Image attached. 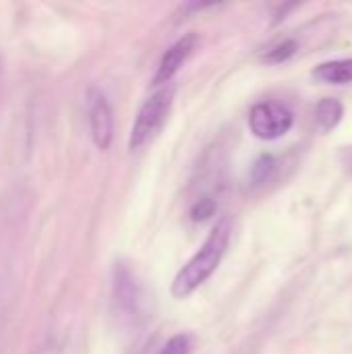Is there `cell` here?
Segmentation results:
<instances>
[{
  "label": "cell",
  "mask_w": 352,
  "mask_h": 354,
  "mask_svg": "<svg viewBox=\"0 0 352 354\" xmlns=\"http://www.w3.org/2000/svg\"><path fill=\"white\" fill-rule=\"evenodd\" d=\"M230 232H232V226H230V222L226 218L220 220L212 228L210 236L199 247V251L174 276V282H172V288H170L174 299L183 301V299L191 297L201 284H205L212 278V274L218 270V266L222 263V257H224V253L228 249Z\"/></svg>",
  "instance_id": "cell-1"
},
{
  "label": "cell",
  "mask_w": 352,
  "mask_h": 354,
  "mask_svg": "<svg viewBox=\"0 0 352 354\" xmlns=\"http://www.w3.org/2000/svg\"><path fill=\"white\" fill-rule=\"evenodd\" d=\"M172 100H174V87L166 85L162 89H158L156 93H151L139 108L131 135H129V149L137 151L141 147H145L166 124L170 110H172Z\"/></svg>",
  "instance_id": "cell-2"
},
{
  "label": "cell",
  "mask_w": 352,
  "mask_h": 354,
  "mask_svg": "<svg viewBox=\"0 0 352 354\" xmlns=\"http://www.w3.org/2000/svg\"><path fill=\"white\" fill-rule=\"evenodd\" d=\"M295 124V114L280 102H259L249 110V129L257 139L274 141L284 137Z\"/></svg>",
  "instance_id": "cell-3"
},
{
  "label": "cell",
  "mask_w": 352,
  "mask_h": 354,
  "mask_svg": "<svg viewBox=\"0 0 352 354\" xmlns=\"http://www.w3.org/2000/svg\"><path fill=\"white\" fill-rule=\"evenodd\" d=\"M87 120L95 147L106 151L114 137V116L106 93L98 87H91L87 93Z\"/></svg>",
  "instance_id": "cell-4"
},
{
  "label": "cell",
  "mask_w": 352,
  "mask_h": 354,
  "mask_svg": "<svg viewBox=\"0 0 352 354\" xmlns=\"http://www.w3.org/2000/svg\"><path fill=\"white\" fill-rule=\"evenodd\" d=\"M195 46H197V35L195 33H187L180 39H176L166 50V54L162 56L160 66H158V71L154 75V85H168V83H172L174 75L180 71V66L191 56Z\"/></svg>",
  "instance_id": "cell-5"
},
{
  "label": "cell",
  "mask_w": 352,
  "mask_h": 354,
  "mask_svg": "<svg viewBox=\"0 0 352 354\" xmlns=\"http://www.w3.org/2000/svg\"><path fill=\"white\" fill-rule=\"evenodd\" d=\"M313 77L322 83L330 85H349L352 83V58H338L328 60L315 66Z\"/></svg>",
  "instance_id": "cell-6"
},
{
  "label": "cell",
  "mask_w": 352,
  "mask_h": 354,
  "mask_svg": "<svg viewBox=\"0 0 352 354\" xmlns=\"http://www.w3.org/2000/svg\"><path fill=\"white\" fill-rule=\"evenodd\" d=\"M342 116H344V108L336 97H324L315 108V120L319 129H324L326 133L334 131L340 124Z\"/></svg>",
  "instance_id": "cell-7"
},
{
  "label": "cell",
  "mask_w": 352,
  "mask_h": 354,
  "mask_svg": "<svg viewBox=\"0 0 352 354\" xmlns=\"http://www.w3.org/2000/svg\"><path fill=\"white\" fill-rule=\"evenodd\" d=\"M116 297H118V303L122 305V309H127V311L137 309V286L124 268H120V272L116 270Z\"/></svg>",
  "instance_id": "cell-8"
},
{
  "label": "cell",
  "mask_w": 352,
  "mask_h": 354,
  "mask_svg": "<svg viewBox=\"0 0 352 354\" xmlns=\"http://www.w3.org/2000/svg\"><path fill=\"white\" fill-rule=\"evenodd\" d=\"M297 50H299V41L293 39V37H286V39L274 44V46L266 52L263 60H266V62H272V64H280V62H286L288 58H293V56L297 54Z\"/></svg>",
  "instance_id": "cell-9"
},
{
  "label": "cell",
  "mask_w": 352,
  "mask_h": 354,
  "mask_svg": "<svg viewBox=\"0 0 352 354\" xmlns=\"http://www.w3.org/2000/svg\"><path fill=\"white\" fill-rule=\"evenodd\" d=\"M191 353V340L189 336L185 334H178V336H172L158 354H189Z\"/></svg>",
  "instance_id": "cell-10"
},
{
  "label": "cell",
  "mask_w": 352,
  "mask_h": 354,
  "mask_svg": "<svg viewBox=\"0 0 352 354\" xmlns=\"http://www.w3.org/2000/svg\"><path fill=\"white\" fill-rule=\"evenodd\" d=\"M272 170H274V160H272L270 156H263V158L255 164V168H253V180H255V183L268 180V176L272 174Z\"/></svg>",
  "instance_id": "cell-11"
},
{
  "label": "cell",
  "mask_w": 352,
  "mask_h": 354,
  "mask_svg": "<svg viewBox=\"0 0 352 354\" xmlns=\"http://www.w3.org/2000/svg\"><path fill=\"white\" fill-rule=\"evenodd\" d=\"M214 212V203H210L207 199H201L195 207H193V218L195 220H205L207 216H212Z\"/></svg>",
  "instance_id": "cell-12"
},
{
  "label": "cell",
  "mask_w": 352,
  "mask_h": 354,
  "mask_svg": "<svg viewBox=\"0 0 352 354\" xmlns=\"http://www.w3.org/2000/svg\"><path fill=\"white\" fill-rule=\"evenodd\" d=\"M338 160H340L342 168L352 176V145H344L338 149Z\"/></svg>",
  "instance_id": "cell-13"
}]
</instances>
